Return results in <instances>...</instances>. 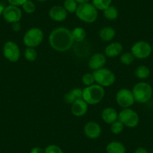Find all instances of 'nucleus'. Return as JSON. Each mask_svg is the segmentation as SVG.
<instances>
[{
	"label": "nucleus",
	"mask_w": 153,
	"mask_h": 153,
	"mask_svg": "<svg viewBox=\"0 0 153 153\" xmlns=\"http://www.w3.org/2000/svg\"><path fill=\"white\" fill-rule=\"evenodd\" d=\"M49 45L54 51L65 52L74 45L71 31L64 26H60L51 31L49 35Z\"/></svg>",
	"instance_id": "nucleus-1"
},
{
	"label": "nucleus",
	"mask_w": 153,
	"mask_h": 153,
	"mask_svg": "<svg viewBox=\"0 0 153 153\" xmlns=\"http://www.w3.org/2000/svg\"><path fill=\"white\" fill-rule=\"evenodd\" d=\"M105 94L104 87L100 85L95 84L86 86L83 89V98L89 105L98 104L103 100Z\"/></svg>",
	"instance_id": "nucleus-2"
},
{
	"label": "nucleus",
	"mask_w": 153,
	"mask_h": 153,
	"mask_svg": "<svg viewBox=\"0 0 153 153\" xmlns=\"http://www.w3.org/2000/svg\"><path fill=\"white\" fill-rule=\"evenodd\" d=\"M76 17L86 23H92L98 18V9L92 3H84L78 5L75 11Z\"/></svg>",
	"instance_id": "nucleus-3"
},
{
	"label": "nucleus",
	"mask_w": 153,
	"mask_h": 153,
	"mask_svg": "<svg viewBox=\"0 0 153 153\" xmlns=\"http://www.w3.org/2000/svg\"><path fill=\"white\" fill-rule=\"evenodd\" d=\"M135 101L140 104H145L151 99L152 96V87L146 82H140L136 83L132 89Z\"/></svg>",
	"instance_id": "nucleus-4"
},
{
	"label": "nucleus",
	"mask_w": 153,
	"mask_h": 153,
	"mask_svg": "<svg viewBox=\"0 0 153 153\" xmlns=\"http://www.w3.org/2000/svg\"><path fill=\"white\" fill-rule=\"evenodd\" d=\"M44 32L40 28L32 27L26 32L23 35V44L27 48H35L42 43Z\"/></svg>",
	"instance_id": "nucleus-5"
},
{
	"label": "nucleus",
	"mask_w": 153,
	"mask_h": 153,
	"mask_svg": "<svg viewBox=\"0 0 153 153\" xmlns=\"http://www.w3.org/2000/svg\"><path fill=\"white\" fill-rule=\"evenodd\" d=\"M95 77L96 84L100 85L102 87L111 86L116 81V76L114 73L109 68H102L92 72Z\"/></svg>",
	"instance_id": "nucleus-6"
},
{
	"label": "nucleus",
	"mask_w": 153,
	"mask_h": 153,
	"mask_svg": "<svg viewBox=\"0 0 153 153\" xmlns=\"http://www.w3.org/2000/svg\"><path fill=\"white\" fill-rule=\"evenodd\" d=\"M118 120L128 128H135L140 123L139 115L131 108H125L119 113Z\"/></svg>",
	"instance_id": "nucleus-7"
},
{
	"label": "nucleus",
	"mask_w": 153,
	"mask_h": 153,
	"mask_svg": "<svg viewBox=\"0 0 153 153\" xmlns=\"http://www.w3.org/2000/svg\"><path fill=\"white\" fill-rule=\"evenodd\" d=\"M152 52V46L146 41H138L132 45L131 53L138 59H145L151 55Z\"/></svg>",
	"instance_id": "nucleus-8"
},
{
	"label": "nucleus",
	"mask_w": 153,
	"mask_h": 153,
	"mask_svg": "<svg viewBox=\"0 0 153 153\" xmlns=\"http://www.w3.org/2000/svg\"><path fill=\"white\" fill-rule=\"evenodd\" d=\"M116 101L122 108H130L135 102L132 91L126 88H123L117 92Z\"/></svg>",
	"instance_id": "nucleus-9"
},
{
	"label": "nucleus",
	"mask_w": 153,
	"mask_h": 153,
	"mask_svg": "<svg viewBox=\"0 0 153 153\" xmlns=\"http://www.w3.org/2000/svg\"><path fill=\"white\" fill-rule=\"evenodd\" d=\"M2 51L5 58L11 62H17L20 59V48L12 41H8L4 45Z\"/></svg>",
	"instance_id": "nucleus-10"
},
{
	"label": "nucleus",
	"mask_w": 153,
	"mask_h": 153,
	"mask_svg": "<svg viewBox=\"0 0 153 153\" xmlns=\"http://www.w3.org/2000/svg\"><path fill=\"white\" fill-rule=\"evenodd\" d=\"M22 11L19 7L15 5H9L5 6L2 17L3 19L8 23H14L20 22L22 19Z\"/></svg>",
	"instance_id": "nucleus-11"
},
{
	"label": "nucleus",
	"mask_w": 153,
	"mask_h": 153,
	"mask_svg": "<svg viewBox=\"0 0 153 153\" xmlns=\"http://www.w3.org/2000/svg\"><path fill=\"white\" fill-rule=\"evenodd\" d=\"M84 134L89 139L95 140L99 137L101 134V127L98 123L89 122L84 126Z\"/></svg>",
	"instance_id": "nucleus-12"
},
{
	"label": "nucleus",
	"mask_w": 153,
	"mask_h": 153,
	"mask_svg": "<svg viewBox=\"0 0 153 153\" xmlns=\"http://www.w3.org/2000/svg\"><path fill=\"white\" fill-rule=\"evenodd\" d=\"M107 62V56L104 53H96L90 57L88 62V66L92 71L102 68Z\"/></svg>",
	"instance_id": "nucleus-13"
},
{
	"label": "nucleus",
	"mask_w": 153,
	"mask_h": 153,
	"mask_svg": "<svg viewBox=\"0 0 153 153\" xmlns=\"http://www.w3.org/2000/svg\"><path fill=\"white\" fill-rule=\"evenodd\" d=\"M89 108V104L83 99L80 98L77 99L71 104V111L72 114L76 117H80L86 114Z\"/></svg>",
	"instance_id": "nucleus-14"
},
{
	"label": "nucleus",
	"mask_w": 153,
	"mask_h": 153,
	"mask_svg": "<svg viewBox=\"0 0 153 153\" xmlns=\"http://www.w3.org/2000/svg\"><path fill=\"white\" fill-rule=\"evenodd\" d=\"M49 17L55 22H63L67 19L68 12L63 6L54 5L50 9Z\"/></svg>",
	"instance_id": "nucleus-15"
},
{
	"label": "nucleus",
	"mask_w": 153,
	"mask_h": 153,
	"mask_svg": "<svg viewBox=\"0 0 153 153\" xmlns=\"http://www.w3.org/2000/svg\"><path fill=\"white\" fill-rule=\"evenodd\" d=\"M123 46L120 42H112L109 44L104 49V55L109 58H114L122 53Z\"/></svg>",
	"instance_id": "nucleus-16"
},
{
	"label": "nucleus",
	"mask_w": 153,
	"mask_h": 153,
	"mask_svg": "<svg viewBox=\"0 0 153 153\" xmlns=\"http://www.w3.org/2000/svg\"><path fill=\"white\" fill-rule=\"evenodd\" d=\"M119 113L113 107H106L101 113L102 120L107 124L111 125L112 123L118 120Z\"/></svg>",
	"instance_id": "nucleus-17"
},
{
	"label": "nucleus",
	"mask_w": 153,
	"mask_h": 153,
	"mask_svg": "<svg viewBox=\"0 0 153 153\" xmlns=\"http://www.w3.org/2000/svg\"><path fill=\"white\" fill-rule=\"evenodd\" d=\"M82 97H83V89L80 88H74L65 94L64 101L66 104H72L76 100L82 98Z\"/></svg>",
	"instance_id": "nucleus-18"
},
{
	"label": "nucleus",
	"mask_w": 153,
	"mask_h": 153,
	"mask_svg": "<svg viewBox=\"0 0 153 153\" xmlns=\"http://www.w3.org/2000/svg\"><path fill=\"white\" fill-rule=\"evenodd\" d=\"M115 36H116V31L111 26H104L99 31V37L103 42H111L114 39Z\"/></svg>",
	"instance_id": "nucleus-19"
},
{
	"label": "nucleus",
	"mask_w": 153,
	"mask_h": 153,
	"mask_svg": "<svg viewBox=\"0 0 153 153\" xmlns=\"http://www.w3.org/2000/svg\"><path fill=\"white\" fill-rule=\"evenodd\" d=\"M106 151L107 153H126V148L120 141H111L107 144Z\"/></svg>",
	"instance_id": "nucleus-20"
},
{
	"label": "nucleus",
	"mask_w": 153,
	"mask_h": 153,
	"mask_svg": "<svg viewBox=\"0 0 153 153\" xmlns=\"http://www.w3.org/2000/svg\"><path fill=\"white\" fill-rule=\"evenodd\" d=\"M72 38H73L74 42H76L77 43L83 42L86 37V32L83 27H75L71 31Z\"/></svg>",
	"instance_id": "nucleus-21"
},
{
	"label": "nucleus",
	"mask_w": 153,
	"mask_h": 153,
	"mask_svg": "<svg viewBox=\"0 0 153 153\" xmlns=\"http://www.w3.org/2000/svg\"><path fill=\"white\" fill-rule=\"evenodd\" d=\"M135 76L138 79L140 80H145L147 79L150 75V69L146 65H140L135 69L134 71Z\"/></svg>",
	"instance_id": "nucleus-22"
},
{
	"label": "nucleus",
	"mask_w": 153,
	"mask_h": 153,
	"mask_svg": "<svg viewBox=\"0 0 153 153\" xmlns=\"http://www.w3.org/2000/svg\"><path fill=\"white\" fill-rule=\"evenodd\" d=\"M103 11H104V17L109 20H114L119 17L118 10L113 5H110Z\"/></svg>",
	"instance_id": "nucleus-23"
},
{
	"label": "nucleus",
	"mask_w": 153,
	"mask_h": 153,
	"mask_svg": "<svg viewBox=\"0 0 153 153\" xmlns=\"http://www.w3.org/2000/svg\"><path fill=\"white\" fill-rule=\"evenodd\" d=\"M113 0H92V4L100 11H104L111 5Z\"/></svg>",
	"instance_id": "nucleus-24"
},
{
	"label": "nucleus",
	"mask_w": 153,
	"mask_h": 153,
	"mask_svg": "<svg viewBox=\"0 0 153 153\" xmlns=\"http://www.w3.org/2000/svg\"><path fill=\"white\" fill-rule=\"evenodd\" d=\"M77 6L78 4L75 0H65L63 3V7L68 13H75Z\"/></svg>",
	"instance_id": "nucleus-25"
},
{
	"label": "nucleus",
	"mask_w": 153,
	"mask_h": 153,
	"mask_svg": "<svg viewBox=\"0 0 153 153\" xmlns=\"http://www.w3.org/2000/svg\"><path fill=\"white\" fill-rule=\"evenodd\" d=\"M24 57L27 61L34 62L37 59L38 53L35 48H26V49L24 51Z\"/></svg>",
	"instance_id": "nucleus-26"
},
{
	"label": "nucleus",
	"mask_w": 153,
	"mask_h": 153,
	"mask_svg": "<svg viewBox=\"0 0 153 153\" xmlns=\"http://www.w3.org/2000/svg\"><path fill=\"white\" fill-rule=\"evenodd\" d=\"M124 128V125L118 120L110 125V131L114 134H120L123 131Z\"/></svg>",
	"instance_id": "nucleus-27"
},
{
	"label": "nucleus",
	"mask_w": 153,
	"mask_h": 153,
	"mask_svg": "<svg viewBox=\"0 0 153 153\" xmlns=\"http://www.w3.org/2000/svg\"><path fill=\"white\" fill-rule=\"evenodd\" d=\"M134 56L132 55L131 52H126L123 53L120 56V62L122 64L125 65H129L132 64L134 60Z\"/></svg>",
	"instance_id": "nucleus-28"
},
{
	"label": "nucleus",
	"mask_w": 153,
	"mask_h": 153,
	"mask_svg": "<svg viewBox=\"0 0 153 153\" xmlns=\"http://www.w3.org/2000/svg\"><path fill=\"white\" fill-rule=\"evenodd\" d=\"M81 80L83 84L86 86H92V85L95 84V77H94L93 74L92 73H86L85 74H83Z\"/></svg>",
	"instance_id": "nucleus-29"
},
{
	"label": "nucleus",
	"mask_w": 153,
	"mask_h": 153,
	"mask_svg": "<svg viewBox=\"0 0 153 153\" xmlns=\"http://www.w3.org/2000/svg\"><path fill=\"white\" fill-rule=\"evenodd\" d=\"M22 7H23V11H24L26 14H32V13L35 12V9H36L35 3H34L32 1H31V0H27V1L22 5Z\"/></svg>",
	"instance_id": "nucleus-30"
},
{
	"label": "nucleus",
	"mask_w": 153,
	"mask_h": 153,
	"mask_svg": "<svg viewBox=\"0 0 153 153\" xmlns=\"http://www.w3.org/2000/svg\"><path fill=\"white\" fill-rule=\"evenodd\" d=\"M45 153H65L59 146L51 144L45 149Z\"/></svg>",
	"instance_id": "nucleus-31"
},
{
	"label": "nucleus",
	"mask_w": 153,
	"mask_h": 153,
	"mask_svg": "<svg viewBox=\"0 0 153 153\" xmlns=\"http://www.w3.org/2000/svg\"><path fill=\"white\" fill-rule=\"evenodd\" d=\"M27 0H8L9 5H15V6L20 7L22 6Z\"/></svg>",
	"instance_id": "nucleus-32"
},
{
	"label": "nucleus",
	"mask_w": 153,
	"mask_h": 153,
	"mask_svg": "<svg viewBox=\"0 0 153 153\" xmlns=\"http://www.w3.org/2000/svg\"><path fill=\"white\" fill-rule=\"evenodd\" d=\"M20 29H21V24L20 23V22L12 23V30L14 32H20Z\"/></svg>",
	"instance_id": "nucleus-33"
},
{
	"label": "nucleus",
	"mask_w": 153,
	"mask_h": 153,
	"mask_svg": "<svg viewBox=\"0 0 153 153\" xmlns=\"http://www.w3.org/2000/svg\"><path fill=\"white\" fill-rule=\"evenodd\" d=\"M30 153H45V149L39 146H35L31 149Z\"/></svg>",
	"instance_id": "nucleus-34"
},
{
	"label": "nucleus",
	"mask_w": 153,
	"mask_h": 153,
	"mask_svg": "<svg viewBox=\"0 0 153 153\" xmlns=\"http://www.w3.org/2000/svg\"><path fill=\"white\" fill-rule=\"evenodd\" d=\"M134 153H149V152L143 147H138L134 151Z\"/></svg>",
	"instance_id": "nucleus-35"
},
{
	"label": "nucleus",
	"mask_w": 153,
	"mask_h": 153,
	"mask_svg": "<svg viewBox=\"0 0 153 153\" xmlns=\"http://www.w3.org/2000/svg\"><path fill=\"white\" fill-rule=\"evenodd\" d=\"M5 8V6L3 5V4L0 3V17H1V16H2V14H3Z\"/></svg>",
	"instance_id": "nucleus-36"
},
{
	"label": "nucleus",
	"mask_w": 153,
	"mask_h": 153,
	"mask_svg": "<svg viewBox=\"0 0 153 153\" xmlns=\"http://www.w3.org/2000/svg\"><path fill=\"white\" fill-rule=\"evenodd\" d=\"M78 5H80V4H84V3H88V2L90 1V0H75Z\"/></svg>",
	"instance_id": "nucleus-37"
},
{
	"label": "nucleus",
	"mask_w": 153,
	"mask_h": 153,
	"mask_svg": "<svg viewBox=\"0 0 153 153\" xmlns=\"http://www.w3.org/2000/svg\"><path fill=\"white\" fill-rule=\"evenodd\" d=\"M38 1H39V2H45L47 0H38Z\"/></svg>",
	"instance_id": "nucleus-38"
},
{
	"label": "nucleus",
	"mask_w": 153,
	"mask_h": 153,
	"mask_svg": "<svg viewBox=\"0 0 153 153\" xmlns=\"http://www.w3.org/2000/svg\"><path fill=\"white\" fill-rule=\"evenodd\" d=\"M152 53H153V45H152Z\"/></svg>",
	"instance_id": "nucleus-39"
},
{
	"label": "nucleus",
	"mask_w": 153,
	"mask_h": 153,
	"mask_svg": "<svg viewBox=\"0 0 153 153\" xmlns=\"http://www.w3.org/2000/svg\"><path fill=\"white\" fill-rule=\"evenodd\" d=\"M152 103H153V101H152Z\"/></svg>",
	"instance_id": "nucleus-40"
},
{
	"label": "nucleus",
	"mask_w": 153,
	"mask_h": 153,
	"mask_svg": "<svg viewBox=\"0 0 153 153\" xmlns=\"http://www.w3.org/2000/svg\"><path fill=\"white\" fill-rule=\"evenodd\" d=\"M152 153H153V152H152Z\"/></svg>",
	"instance_id": "nucleus-41"
}]
</instances>
